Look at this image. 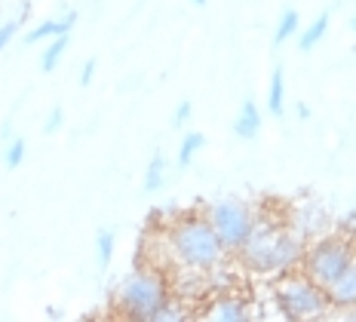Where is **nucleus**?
<instances>
[{
  "mask_svg": "<svg viewBox=\"0 0 356 322\" xmlns=\"http://www.w3.org/2000/svg\"><path fill=\"white\" fill-rule=\"evenodd\" d=\"M62 120H65L62 108H53V111H49V117H47V123H43V132H56L58 126H62Z\"/></svg>",
  "mask_w": 356,
  "mask_h": 322,
  "instance_id": "23",
  "label": "nucleus"
},
{
  "mask_svg": "<svg viewBox=\"0 0 356 322\" xmlns=\"http://www.w3.org/2000/svg\"><path fill=\"white\" fill-rule=\"evenodd\" d=\"M203 145H206V136H203V132H184L181 147H178V166L188 169L191 163H194V156L203 151Z\"/></svg>",
  "mask_w": 356,
  "mask_h": 322,
  "instance_id": "15",
  "label": "nucleus"
},
{
  "mask_svg": "<svg viewBox=\"0 0 356 322\" xmlns=\"http://www.w3.org/2000/svg\"><path fill=\"white\" fill-rule=\"evenodd\" d=\"M350 28H353V31H356V13H353V19H350Z\"/></svg>",
  "mask_w": 356,
  "mask_h": 322,
  "instance_id": "27",
  "label": "nucleus"
},
{
  "mask_svg": "<svg viewBox=\"0 0 356 322\" xmlns=\"http://www.w3.org/2000/svg\"><path fill=\"white\" fill-rule=\"evenodd\" d=\"M191 114H194V104H191V102H181V104H178V108H175L172 126H184V123H188V120H191Z\"/></svg>",
  "mask_w": 356,
  "mask_h": 322,
  "instance_id": "20",
  "label": "nucleus"
},
{
  "mask_svg": "<svg viewBox=\"0 0 356 322\" xmlns=\"http://www.w3.org/2000/svg\"><path fill=\"white\" fill-rule=\"evenodd\" d=\"M95 68H99V58H89V62L83 65V71H80V83L89 86L92 83V77H95Z\"/></svg>",
  "mask_w": 356,
  "mask_h": 322,
  "instance_id": "24",
  "label": "nucleus"
},
{
  "mask_svg": "<svg viewBox=\"0 0 356 322\" xmlns=\"http://www.w3.org/2000/svg\"><path fill=\"white\" fill-rule=\"evenodd\" d=\"M356 255V245L350 243V236L338 234V236H320L310 249H304V258H301V267L316 286H329L335 282L341 271L353 261Z\"/></svg>",
  "mask_w": 356,
  "mask_h": 322,
  "instance_id": "5",
  "label": "nucleus"
},
{
  "mask_svg": "<svg viewBox=\"0 0 356 322\" xmlns=\"http://www.w3.org/2000/svg\"><path fill=\"white\" fill-rule=\"evenodd\" d=\"M206 218H209L215 234H218L221 245H225L227 252H236L246 243V236L252 234L258 215L252 212V206L240 203V200H218V203L209 206Z\"/></svg>",
  "mask_w": 356,
  "mask_h": 322,
  "instance_id": "6",
  "label": "nucleus"
},
{
  "mask_svg": "<svg viewBox=\"0 0 356 322\" xmlns=\"http://www.w3.org/2000/svg\"><path fill=\"white\" fill-rule=\"evenodd\" d=\"M261 111H258V104L252 102V99H246L240 104V114H236V120H234V132H236V138H243V141H252L261 132Z\"/></svg>",
  "mask_w": 356,
  "mask_h": 322,
  "instance_id": "11",
  "label": "nucleus"
},
{
  "mask_svg": "<svg viewBox=\"0 0 356 322\" xmlns=\"http://www.w3.org/2000/svg\"><path fill=\"white\" fill-rule=\"evenodd\" d=\"M169 282L163 280V273L142 267V271H132L117 289V310L126 319H142L151 322L154 313L169 301Z\"/></svg>",
  "mask_w": 356,
  "mask_h": 322,
  "instance_id": "3",
  "label": "nucleus"
},
{
  "mask_svg": "<svg viewBox=\"0 0 356 322\" xmlns=\"http://www.w3.org/2000/svg\"><path fill=\"white\" fill-rule=\"evenodd\" d=\"M163 182H166V156L157 151V154L151 156V163H147V172H145V191H147V193L160 191Z\"/></svg>",
  "mask_w": 356,
  "mask_h": 322,
  "instance_id": "16",
  "label": "nucleus"
},
{
  "mask_svg": "<svg viewBox=\"0 0 356 322\" xmlns=\"http://www.w3.org/2000/svg\"><path fill=\"white\" fill-rule=\"evenodd\" d=\"M74 22H77V13H65L62 19H47V22H40V25H34L31 31L25 34V43L28 47H34V43H43V40H53V37L58 34H65V31H71L74 28Z\"/></svg>",
  "mask_w": 356,
  "mask_h": 322,
  "instance_id": "10",
  "label": "nucleus"
},
{
  "mask_svg": "<svg viewBox=\"0 0 356 322\" xmlns=\"http://www.w3.org/2000/svg\"><path fill=\"white\" fill-rule=\"evenodd\" d=\"M267 111L273 117H283L286 111V74L283 68H273L270 74V86H267Z\"/></svg>",
  "mask_w": 356,
  "mask_h": 322,
  "instance_id": "12",
  "label": "nucleus"
},
{
  "mask_svg": "<svg viewBox=\"0 0 356 322\" xmlns=\"http://www.w3.org/2000/svg\"><path fill=\"white\" fill-rule=\"evenodd\" d=\"M68 43H71V31H65V34H58L49 40V47L43 49V56H40V71L43 74H49V71H56V65L62 62V56H65V49H68Z\"/></svg>",
  "mask_w": 356,
  "mask_h": 322,
  "instance_id": "14",
  "label": "nucleus"
},
{
  "mask_svg": "<svg viewBox=\"0 0 356 322\" xmlns=\"http://www.w3.org/2000/svg\"><path fill=\"white\" fill-rule=\"evenodd\" d=\"M329 34V13H320L314 22H310L307 28L298 34V47L301 52H310V49H316L323 43V37Z\"/></svg>",
  "mask_w": 356,
  "mask_h": 322,
  "instance_id": "13",
  "label": "nucleus"
},
{
  "mask_svg": "<svg viewBox=\"0 0 356 322\" xmlns=\"http://www.w3.org/2000/svg\"><path fill=\"white\" fill-rule=\"evenodd\" d=\"M325 298H329V310H350V307H356V255L350 264L341 271L338 280L325 286Z\"/></svg>",
  "mask_w": 356,
  "mask_h": 322,
  "instance_id": "8",
  "label": "nucleus"
},
{
  "mask_svg": "<svg viewBox=\"0 0 356 322\" xmlns=\"http://www.w3.org/2000/svg\"><path fill=\"white\" fill-rule=\"evenodd\" d=\"M16 31H19V22H6V25H0V52L6 49V43L13 40Z\"/></svg>",
  "mask_w": 356,
  "mask_h": 322,
  "instance_id": "22",
  "label": "nucleus"
},
{
  "mask_svg": "<svg viewBox=\"0 0 356 322\" xmlns=\"http://www.w3.org/2000/svg\"><path fill=\"white\" fill-rule=\"evenodd\" d=\"M166 245L178 267L191 273H212L225 264L227 249L206 215H181L166 227Z\"/></svg>",
  "mask_w": 356,
  "mask_h": 322,
  "instance_id": "2",
  "label": "nucleus"
},
{
  "mask_svg": "<svg viewBox=\"0 0 356 322\" xmlns=\"http://www.w3.org/2000/svg\"><path fill=\"white\" fill-rule=\"evenodd\" d=\"M114 249H117V234L114 230H99V234H95V258H99V267L111 264Z\"/></svg>",
  "mask_w": 356,
  "mask_h": 322,
  "instance_id": "17",
  "label": "nucleus"
},
{
  "mask_svg": "<svg viewBox=\"0 0 356 322\" xmlns=\"http://www.w3.org/2000/svg\"><path fill=\"white\" fill-rule=\"evenodd\" d=\"M191 3H197V6H206V0H191Z\"/></svg>",
  "mask_w": 356,
  "mask_h": 322,
  "instance_id": "26",
  "label": "nucleus"
},
{
  "mask_svg": "<svg viewBox=\"0 0 356 322\" xmlns=\"http://www.w3.org/2000/svg\"><path fill=\"white\" fill-rule=\"evenodd\" d=\"M25 151H28L25 138H13V141H10V147L3 151L6 169H19V166H22V160H25Z\"/></svg>",
  "mask_w": 356,
  "mask_h": 322,
  "instance_id": "19",
  "label": "nucleus"
},
{
  "mask_svg": "<svg viewBox=\"0 0 356 322\" xmlns=\"http://www.w3.org/2000/svg\"><path fill=\"white\" fill-rule=\"evenodd\" d=\"M298 120H310V108H307V104H298Z\"/></svg>",
  "mask_w": 356,
  "mask_h": 322,
  "instance_id": "25",
  "label": "nucleus"
},
{
  "mask_svg": "<svg viewBox=\"0 0 356 322\" xmlns=\"http://www.w3.org/2000/svg\"><path fill=\"white\" fill-rule=\"evenodd\" d=\"M298 25H301V19H298V13L295 10H286L283 16H280V25H277V34H273V43H286V40H292L295 34H298Z\"/></svg>",
  "mask_w": 356,
  "mask_h": 322,
  "instance_id": "18",
  "label": "nucleus"
},
{
  "mask_svg": "<svg viewBox=\"0 0 356 322\" xmlns=\"http://www.w3.org/2000/svg\"><path fill=\"white\" fill-rule=\"evenodd\" d=\"M206 316L215 319V322H246L252 319L255 313H252L249 301L243 295H234V291H221L218 298H212L209 310H206Z\"/></svg>",
  "mask_w": 356,
  "mask_h": 322,
  "instance_id": "7",
  "label": "nucleus"
},
{
  "mask_svg": "<svg viewBox=\"0 0 356 322\" xmlns=\"http://www.w3.org/2000/svg\"><path fill=\"white\" fill-rule=\"evenodd\" d=\"M240 261L252 273H289L301 267L304 239L289 224L277 218H255V227L246 236V243L236 249Z\"/></svg>",
  "mask_w": 356,
  "mask_h": 322,
  "instance_id": "1",
  "label": "nucleus"
},
{
  "mask_svg": "<svg viewBox=\"0 0 356 322\" xmlns=\"http://www.w3.org/2000/svg\"><path fill=\"white\" fill-rule=\"evenodd\" d=\"M338 227H341V234H344V236H356V209H350V212L341 218Z\"/></svg>",
  "mask_w": 356,
  "mask_h": 322,
  "instance_id": "21",
  "label": "nucleus"
},
{
  "mask_svg": "<svg viewBox=\"0 0 356 322\" xmlns=\"http://www.w3.org/2000/svg\"><path fill=\"white\" fill-rule=\"evenodd\" d=\"M289 227H292L301 239H307V236H320V234H325V227H329V218H325L323 206H316V203H304V206H298V209L292 212V224H289Z\"/></svg>",
  "mask_w": 356,
  "mask_h": 322,
  "instance_id": "9",
  "label": "nucleus"
},
{
  "mask_svg": "<svg viewBox=\"0 0 356 322\" xmlns=\"http://www.w3.org/2000/svg\"><path fill=\"white\" fill-rule=\"evenodd\" d=\"M273 304L286 319H320L329 313V298L325 289L316 286L307 273H283L277 291H273Z\"/></svg>",
  "mask_w": 356,
  "mask_h": 322,
  "instance_id": "4",
  "label": "nucleus"
}]
</instances>
